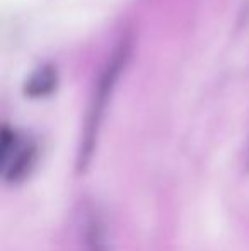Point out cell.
Masks as SVG:
<instances>
[{
    "instance_id": "cell-1",
    "label": "cell",
    "mask_w": 249,
    "mask_h": 251,
    "mask_svg": "<svg viewBox=\"0 0 249 251\" xmlns=\"http://www.w3.org/2000/svg\"><path fill=\"white\" fill-rule=\"evenodd\" d=\"M132 55V45L128 40L121 41L114 51L111 53L110 60H108L106 67L103 69L97 80L96 87H94V94L91 98V104L87 109L86 116V126H84V139H82V151H80V161L86 164L89 161L92 149L96 146L97 132H99L101 122H103L104 111L108 108V101L111 100L116 82L120 79L121 72L125 70L126 63Z\"/></svg>"
},
{
    "instance_id": "cell-2",
    "label": "cell",
    "mask_w": 249,
    "mask_h": 251,
    "mask_svg": "<svg viewBox=\"0 0 249 251\" xmlns=\"http://www.w3.org/2000/svg\"><path fill=\"white\" fill-rule=\"evenodd\" d=\"M2 171L5 179L17 181L27 171L36 155L34 146L26 139L19 135L16 130H10L3 126L2 130Z\"/></svg>"
},
{
    "instance_id": "cell-3",
    "label": "cell",
    "mask_w": 249,
    "mask_h": 251,
    "mask_svg": "<svg viewBox=\"0 0 249 251\" xmlns=\"http://www.w3.org/2000/svg\"><path fill=\"white\" fill-rule=\"evenodd\" d=\"M58 82H60V75H58L57 67L51 63H45L29 74V77L24 82L23 91L31 100H40V98H46L51 93H55Z\"/></svg>"
},
{
    "instance_id": "cell-4",
    "label": "cell",
    "mask_w": 249,
    "mask_h": 251,
    "mask_svg": "<svg viewBox=\"0 0 249 251\" xmlns=\"http://www.w3.org/2000/svg\"><path fill=\"white\" fill-rule=\"evenodd\" d=\"M84 246L86 251H108V236L104 222L99 215L91 214L84 224Z\"/></svg>"
}]
</instances>
